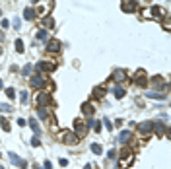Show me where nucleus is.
Listing matches in <instances>:
<instances>
[{
    "label": "nucleus",
    "instance_id": "1",
    "mask_svg": "<svg viewBox=\"0 0 171 169\" xmlns=\"http://www.w3.org/2000/svg\"><path fill=\"white\" fill-rule=\"evenodd\" d=\"M121 165L123 167H128V165H132V161H134V154L132 152L128 150V148H123V150H121Z\"/></svg>",
    "mask_w": 171,
    "mask_h": 169
},
{
    "label": "nucleus",
    "instance_id": "2",
    "mask_svg": "<svg viewBox=\"0 0 171 169\" xmlns=\"http://www.w3.org/2000/svg\"><path fill=\"white\" fill-rule=\"evenodd\" d=\"M45 84H47V80H45L43 74H31V78H29V86L31 88L39 89V88H43Z\"/></svg>",
    "mask_w": 171,
    "mask_h": 169
},
{
    "label": "nucleus",
    "instance_id": "3",
    "mask_svg": "<svg viewBox=\"0 0 171 169\" xmlns=\"http://www.w3.org/2000/svg\"><path fill=\"white\" fill-rule=\"evenodd\" d=\"M74 134H76V138H78V140L84 138V136L88 134V126H86L80 119H76V121H74Z\"/></svg>",
    "mask_w": 171,
    "mask_h": 169
},
{
    "label": "nucleus",
    "instance_id": "4",
    "mask_svg": "<svg viewBox=\"0 0 171 169\" xmlns=\"http://www.w3.org/2000/svg\"><path fill=\"white\" fill-rule=\"evenodd\" d=\"M111 78H113V82H117V84H123V82H127V72H124L123 68H117V70H113Z\"/></svg>",
    "mask_w": 171,
    "mask_h": 169
},
{
    "label": "nucleus",
    "instance_id": "5",
    "mask_svg": "<svg viewBox=\"0 0 171 169\" xmlns=\"http://www.w3.org/2000/svg\"><path fill=\"white\" fill-rule=\"evenodd\" d=\"M134 84H136V86H142V88H144V86H148V78H146V72H144V70H138V72L134 74Z\"/></svg>",
    "mask_w": 171,
    "mask_h": 169
},
{
    "label": "nucleus",
    "instance_id": "6",
    "mask_svg": "<svg viewBox=\"0 0 171 169\" xmlns=\"http://www.w3.org/2000/svg\"><path fill=\"white\" fill-rule=\"evenodd\" d=\"M35 68H37V74H41V72H51V70H55V66H52L51 62H47V60H39V62L35 64Z\"/></svg>",
    "mask_w": 171,
    "mask_h": 169
},
{
    "label": "nucleus",
    "instance_id": "7",
    "mask_svg": "<svg viewBox=\"0 0 171 169\" xmlns=\"http://www.w3.org/2000/svg\"><path fill=\"white\" fill-rule=\"evenodd\" d=\"M152 130H154V122L152 121H144V122L138 125V132L140 134H150Z\"/></svg>",
    "mask_w": 171,
    "mask_h": 169
},
{
    "label": "nucleus",
    "instance_id": "8",
    "mask_svg": "<svg viewBox=\"0 0 171 169\" xmlns=\"http://www.w3.org/2000/svg\"><path fill=\"white\" fill-rule=\"evenodd\" d=\"M152 86H154V88H158V89H165V88H167V82H165L161 76H154L152 78Z\"/></svg>",
    "mask_w": 171,
    "mask_h": 169
},
{
    "label": "nucleus",
    "instance_id": "9",
    "mask_svg": "<svg viewBox=\"0 0 171 169\" xmlns=\"http://www.w3.org/2000/svg\"><path fill=\"white\" fill-rule=\"evenodd\" d=\"M60 47H62V45H60L58 39H51V41H49V45H47V53H58Z\"/></svg>",
    "mask_w": 171,
    "mask_h": 169
},
{
    "label": "nucleus",
    "instance_id": "10",
    "mask_svg": "<svg viewBox=\"0 0 171 169\" xmlns=\"http://www.w3.org/2000/svg\"><path fill=\"white\" fill-rule=\"evenodd\" d=\"M35 99H37V105L39 107H47L49 103H51V95H49V93H39Z\"/></svg>",
    "mask_w": 171,
    "mask_h": 169
},
{
    "label": "nucleus",
    "instance_id": "11",
    "mask_svg": "<svg viewBox=\"0 0 171 169\" xmlns=\"http://www.w3.org/2000/svg\"><path fill=\"white\" fill-rule=\"evenodd\" d=\"M82 113L86 115V117H92V115H95V107H93L89 101H86V103H82Z\"/></svg>",
    "mask_w": 171,
    "mask_h": 169
},
{
    "label": "nucleus",
    "instance_id": "12",
    "mask_svg": "<svg viewBox=\"0 0 171 169\" xmlns=\"http://www.w3.org/2000/svg\"><path fill=\"white\" fill-rule=\"evenodd\" d=\"M121 6H123V12H136L138 10V2H132V0H128V2L124 0Z\"/></svg>",
    "mask_w": 171,
    "mask_h": 169
},
{
    "label": "nucleus",
    "instance_id": "13",
    "mask_svg": "<svg viewBox=\"0 0 171 169\" xmlns=\"http://www.w3.org/2000/svg\"><path fill=\"white\" fill-rule=\"evenodd\" d=\"M8 158H10V161L14 163V165H18V167H26V161H23L20 155H16L14 152H10V154H8Z\"/></svg>",
    "mask_w": 171,
    "mask_h": 169
},
{
    "label": "nucleus",
    "instance_id": "14",
    "mask_svg": "<svg viewBox=\"0 0 171 169\" xmlns=\"http://www.w3.org/2000/svg\"><path fill=\"white\" fill-rule=\"evenodd\" d=\"M105 95H107V88H105V86H97V88L93 89V97H95V99H103Z\"/></svg>",
    "mask_w": 171,
    "mask_h": 169
},
{
    "label": "nucleus",
    "instance_id": "15",
    "mask_svg": "<svg viewBox=\"0 0 171 169\" xmlns=\"http://www.w3.org/2000/svg\"><path fill=\"white\" fill-rule=\"evenodd\" d=\"M86 126H88V128H93L95 132H101V122H99V121H95V119H89Z\"/></svg>",
    "mask_w": 171,
    "mask_h": 169
},
{
    "label": "nucleus",
    "instance_id": "16",
    "mask_svg": "<svg viewBox=\"0 0 171 169\" xmlns=\"http://www.w3.org/2000/svg\"><path fill=\"white\" fill-rule=\"evenodd\" d=\"M35 14H37V12H35V10H33V8H31V6H27L26 10H23V18H26L27 22H31V20L35 18Z\"/></svg>",
    "mask_w": 171,
    "mask_h": 169
},
{
    "label": "nucleus",
    "instance_id": "17",
    "mask_svg": "<svg viewBox=\"0 0 171 169\" xmlns=\"http://www.w3.org/2000/svg\"><path fill=\"white\" fill-rule=\"evenodd\" d=\"M154 132H156V134H169L167 132V126H164L161 122H154Z\"/></svg>",
    "mask_w": 171,
    "mask_h": 169
},
{
    "label": "nucleus",
    "instance_id": "18",
    "mask_svg": "<svg viewBox=\"0 0 171 169\" xmlns=\"http://www.w3.org/2000/svg\"><path fill=\"white\" fill-rule=\"evenodd\" d=\"M29 126H31V130H33V134H35V136L41 134V126H39V122L35 121V119H31V121H29Z\"/></svg>",
    "mask_w": 171,
    "mask_h": 169
},
{
    "label": "nucleus",
    "instance_id": "19",
    "mask_svg": "<svg viewBox=\"0 0 171 169\" xmlns=\"http://www.w3.org/2000/svg\"><path fill=\"white\" fill-rule=\"evenodd\" d=\"M130 136H132V134H130V130H123V132L119 134V142L121 144H127L128 140H130Z\"/></svg>",
    "mask_w": 171,
    "mask_h": 169
},
{
    "label": "nucleus",
    "instance_id": "20",
    "mask_svg": "<svg viewBox=\"0 0 171 169\" xmlns=\"http://www.w3.org/2000/svg\"><path fill=\"white\" fill-rule=\"evenodd\" d=\"M62 138H64V142H66V144H70V146H74V144L78 142L76 134H62Z\"/></svg>",
    "mask_w": 171,
    "mask_h": 169
},
{
    "label": "nucleus",
    "instance_id": "21",
    "mask_svg": "<svg viewBox=\"0 0 171 169\" xmlns=\"http://www.w3.org/2000/svg\"><path fill=\"white\" fill-rule=\"evenodd\" d=\"M37 117L41 119V121H47V119H49V111L45 109V107H39V109H37Z\"/></svg>",
    "mask_w": 171,
    "mask_h": 169
},
{
    "label": "nucleus",
    "instance_id": "22",
    "mask_svg": "<svg viewBox=\"0 0 171 169\" xmlns=\"http://www.w3.org/2000/svg\"><path fill=\"white\" fill-rule=\"evenodd\" d=\"M161 14H164V12H161L160 6H152L150 8V16H154V18H161Z\"/></svg>",
    "mask_w": 171,
    "mask_h": 169
},
{
    "label": "nucleus",
    "instance_id": "23",
    "mask_svg": "<svg viewBox=\"0 0 171 169\" xmlns=\"http://www.w3.org/2000/svg\"><path fill=\"white\" fill-rule=\"evenodd\" d=\"M43 26L47 27V29H52V27H55V20H52L51 16H47V18L43 20Z\"/></svg>",
    "mask_w": 171,
    "mask_h": 169
},
{
    "label": "nucleus",
    "instance_id": "24",
    "mask_svg": "<svg viewBox=\"0 0 171 169\" xmlns=\"http://www.w3.org/2000/svg\"><path fill=\"white\" fill-rule=\"evenodd\" d=\"M146 95H148V97H152V99H158V101H160V99H165V93H156V92H148V93H146Z\"/></svg>",
    "mask_w": 171,
    "mask_h": 169
},
{
    "label": "nucleus",
    "instance_id": "25",
    "mask_svg": "<svg viewBox=\"0 0 171 169\" xmlns=\"http://www.w3.org/2000/svg\"><path fill=\"white\" fill-rule=\"evenodd\" d=\"M113 93H115V97H117V99H121V97H124V93H127V92H124V89L121 88V86H117V88L113 89Z\"/></svg>",
    "mask_w": 171,
    "mask_h": 169
},
{
    "label": "nucleus",
    "instance_id": "26",
    "mask_svg": "<svg viewBox=\"0 0 171 169\" xmlns=\"http://www.w3.org/2000/svg\"><path fill=\"white\" fill-rule=\"evenodd\" d=\"M92 152L95 155H101V154H103V148H101L99 144H92Z\"/></svg>",
    "mask_w": 171,
    "mask_h": 169
},
{
    "label": "nucleus",
    "instance_id": "27",
    "mask_svg": "<svg viewBox=\"0 0 171 169\" xmlns=\"http://www.w3.org/2000/svg\"><path fill=\"white\" fill-rule=\"evenodd\" d=\"M31 72H33V66H31V64H26V66H23V70H22L23 76H31Z\"/></svg>",
    "mask_w": 171,
    "mask_h": 169
},
{
    "label": "nucleus",
    "instance_id": "28",
    "mask_svg": "<svg viewBox=\"0 0 171 169\" xmlns=\"http://www.w3.org/2000/svg\"><path fill=\"white\" fill-rule=\"evenodd\" d=\"M14 47H16V51H18V53H23V41L22 39H16Z\"/></svg>",
    "mask_w": 171,
    "mask_h": 169
},
{
    "label": "nucleus",
    "instance_id": "29",
    "mask_svg": "<svg viewBox=\"0 0 171 169\" xmlns=\"http://www.w3.org/2000/svg\"><path fill=\"white\" fill-rule=\"evenodd\" d=\"M0 111H2V113H10V111H12V105H8V103H2V105H0Z\"/></svg>",
    "mask_w": 171,
    "mask_h": 169
},
{
    "label": "nucleus",
    "instance_id": "30",
    "mask_svg": "<svg viewBox=\"0 0 171 169\" xmlns=\"http://www.w3.org/2000/svg\"><path fill=\"white\" fill-rule=\"evenodd\" d=\"M27 97H29V95H27V92H22V93H20V101H22L23 105H26V103L29 101V99H27Z\"/></svg>",
    "mask_w": 171,
    "mask_h": 169
},
{
    "label": "nucleus",
    "instance_id": "31",
    "mask_svg": "<svg viewBox=\"0 0 171 169\" xmlns=\"http://www.w3.org/2000/svg\"><path fill=\"white\" fill-rule=\"evenodd\" d=\"M0 125H2V128L6 130V132H8V130H10V122H8L6 119H0Z\"/></svg>",
    "mask_w": 171,
    "mask_h": 169
},
{
    "label": "nucleus",
    "instance_id": "32",
    "mask_svg": "<svg viewBox=\"0 0 171 169\" xmlns=\"http://www.w3.org/2000/svg\"><path fill=\"white\" fill-rule=\"evenodd\" d=\"M37 39H39V41L47 39V31H45V29H39V31H37Z\"/></svg>",
    "mask_w": 171,
    "mask_h": 169
},
{
    "label": "nucleus",
    "instance_id": "33",
    "mask_svg": "<svg viewBox=\"0 0 171 169\" xmlns=\"http://www.w3.org/2000/svg\"><path fill=\"white\" fill-rule=\"evenodd\" d=\"M6 95L10 97V99H14V97H16V89H14V88H8V89H6Z\"/></svg>",
    "mask_w": 171,
    "mask_h": 169
},
{
    "label": "nucleus",
    "instance_id": "34",
    "mask_svg": "<svg viewBox=\"0 0 171 169\" xmlns=\"http://www.w3.org/2000/svg\"><path fill=\"white\" fill-rule=\"evenodd\" d=\"M31 146H33V148H39V146H41V142H39L37 136H33V138H31Z\"/></svg>",
    "mask_w": 171,
    "mask_h": 169
},
{
    "label": "nucleus",
    "instance_id": "35",
    "mask_svg": "<svg viewBox=\"0 0 171 169\" xmlns=\"http://www.w3.org/2000/svg\"><path fill=\"white\" fill-rule=\"evenodd\" d=\"M103 122H105V126H107L109 130H113V122H111V119H103Z\"/></svg>",
    "mask_w": 171,
    "mask_h": 169
},
{
    "label": "nucleus",
    "instance_id": "36",
    "mask_svg": "<svg viewBox=\"0 0 171 169\" xmlns=\"http://www.w3.org/2000/svg\"><path fill=\"white\" fill-rule=\"evenodd\" d=\"M164 29H165V31H169V29H171V23H169V20H164Z\"/></svg>",
    "mask_w": 171,
    "mask_h": 169
},
{
    "label": "nucleus",
    "instance_id": "37",
    "mask_svg": "<svg viewBox=\"0 0 171 169\" xmlns=\"http://www.w3.org/2000/svg\"><path fill=\"white\" fill-rule=\"evenodd\" d=\"M14 27H16V29H20V27H22V22H20V18L14 20Z\"/></svg>",
    "mask_w": 171,
    "mask_h": 169
},
{
    "label": "nucleus",
    "instance_id": "38",
    "mask_svg": "<svg viewBox=\"0 0 171 169\" xmlns=\"http://www.w3.org/2000/svg\"><path fill=\"white\" fill-rule=\"evenodd\" d=\"M107 158H109V159H113V158H115V152L109 150V152H107Z\"/></svg>",
    "mask_w": 171,
    "mask_h": 169
},
{
    "label": "nucleus",
    "instance_id": "39",
    "mask_svg": "<svg viewBox=\"0 0 171 169\" xmlns=\"http://www.w3.org/2000/svg\"><path fill=\"white\" fill-rule=\"evenodd\" d=\"M60 165L66 167V165H68V159H64V158H62V159H60Z\"/></svg>",
    "mask_w": 171,
    "mask_h": 169
},
{
    "label": "nucleus",
    "instance_id": "40",
    "mask_svg": "<svg viewBox=\"0 0 171 169\" xmlns=\"http://www.w3.org/2000/svg\"><path fill=\"white\" fill-rule=\"evenodd\" d=\"M31 169H41V167H39V165H35V163H33V167H31Z\"/></svg>",
    "mask_w": 171,
    "mask_h": 169
},
{
    "label": "nucleus",
    "instance_id": "41",
    "mask_svg": "<svg viewBox=\"0 0 171 169\" xmlns=\"http://www.w3.org/2000/svg\"><path fill=\"white\" fill-rule=\"evenodd\" d=\"M84 169H92V165H86V167H84Z\"/></svg>",
    "mask_w": 171,
    "mask_h": 169
},
{
    "label": "nucleus",
    "instance_id": "42",
    "mask_svg": "<svg viewBox=\"0 0 171 169\" xmlns=\"http://www.w3.org/2000/svg\"><path fill=\"white\" fill-rule=\"evenodd\" d=\"M0 89H2V80H0Z\"/></svg>",
    "mask_w": 171,
    "mask_h": 169
},
{
    "label": "nucleus",
    "instance_id": "43",
    "mask_svg": "<svg viewBox=\"0 0 171 169\" xmlns=\"http://www.w3.org/2000/svg\"><path fill=\"white\" fill-rule=\"evenodd\" d=\"M115 169H119V165H115Z\"/></svg>",
    "mask_w": 171,
    "mask_h": 169
},
{
    "label": "nucleus",
    "instance_id": "44",
    "mask_svg": "<svg viewBox=\"0 0 171 169\" xmlns=\"http://www.w3.org/2000/svg\"><path fill=\"white\" fill-rule=\"evenodd\" d=\"M0 16H2V10H0Z\"/></svg>",
    "mask_w": 171,
    "mask_h": 169
},
{
    "label": "nucleus",
    "instance_id": "45",
    "mask_svg": "<svg viewBox=\"0 0 171 169\" xmlns=\"http://www.w3.org/2000/svg\"><path fill=\"white\" fill-rule=\"evenodd\" d=\"M0 169H4V167H2V165H0Z\"/></svg>",
    "mask_w": 171,
    "mask_h": 169
}]
</instances>
